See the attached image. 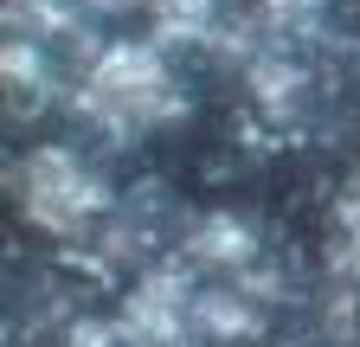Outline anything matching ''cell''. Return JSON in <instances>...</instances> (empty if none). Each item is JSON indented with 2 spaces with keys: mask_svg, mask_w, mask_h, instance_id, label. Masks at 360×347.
I'll list each match as a JSON object with an SVG mask.
<instances>
[{
  "mask_svg": "<svg viewBox=\"0 0 360 347\" xmlns=\"http://www.w3.org/2000/svg\"><path fill=\"white\" fill-rule=\"evenodd\" d=\"M77 110L103 136H148V129H161L187 110V97H180V77H174L161 46H148V39H110V46H97L84 58Z\"/></svg>",
  "mask_w": 360,
  "mask_h": 347,
  "instance_id": "cell-1",
  "label": "cell"
},
{
  "mask_svg": "<svg viewBox=\"0 0 360 347\" xmlns=\"http://www.w3.org/2000/svg\"><path fill=\"white\" fill-rule=\"evenodd\" d=\"M13 193H20V212H26L45 238H84L90 225L103 219V206H110V187L65 142L26 148L20 167H13Z\"/></svg>",
  "mask_w": 360,
  "mask_h": 347,
  "instance_id": "cell-2",
  "label": "cell"
},
{
  "mask_svg": "<svg viewBox=\"0 0 360 347\" xmlns=\"http://www.w3.org/2000/svg\"><path fill=\"white\" fill-rule=\"evenodd\" d=\"M193 302H200V289H193L187 270L180 264H155L122 302V334L142 341V347H180L193 334Z\"/></svg>",
  "mask_w": 360,
  "mask_h": 347,
  "instance_id": "cell-3",
  "label": "cell"
},
{
  "mask_svg": "<svg viewBox=\"0 0 360 347\" xmlns=\"http://www.w3.org/2000/svg\"><path fill=\"white\" fill-rule=\"evenodd\" d=\"M315 26H322V0H251V7H245L251 58H257V52H270V46L296 52Z\"/></svg>",
  "mask_w": 360,
  "mask_h": 347,
  "instance_id": "cell-4",
  "label": "cell"
},
{
  "mask_svg": "<svg viewBox=\"0 0 360 347\" xmlns=\"http://www.w3.org/2000/svg\"><path fill=\"white\" fill-rule=\"evenodd\" d=\"M187 257L193 264H219V270H245L257 257V238L245 219H232V212H219V219H200L187 232Z\"/></svg>",
  "mask_w": 360,
  "mask_h": 347,
  "instance_id": "cell-5",
  "label": "cell"
},
{
  "mask_svg": "<svg viewBox=\"0 0 360 347\" xmlns=\"http://www.w3.org/2000/svg\"><path fill=\"white\" fill-rule=\"evenodd\" d=\"M251 328H257V302L245 289H200V302H193V334L232 341V334H251Z\"/></svg>",
  "mask_w": 360,
  "mask_h": 347,
  "instance_id": "cell-6",
  "label": "cell"
},
{
  "mask_svg": "<svg viewBox=\"0 0 360 347\" xmlns=\"http://www.w3.org/2000/svg\"><path fill=\"white\" fill-rule=\"evenodd\" d=\"M142 7L155 20V39H161V46H187V39H206L212 32L219 0H142Z\"/></svg>",
  "mask_w": 360,
  "mask_h": 347,
  "instance_id": "cell-7",
  "label": "cell"
},
{
  "mask_svg": "<svg viewBox=\"0 0 360 347\" xmlns=\"http://www.w3.org/2000/svg\"><path fill=\"white\" fill-rule=\"evenodd\" d=\"M58 347H122V328H110V322H77Z\"/></svg>",
  "mask_w": 360,
  "mask_h": 347,
  "instance_id": "cell-8",
  "label": "cell"
},
{
  "mask_svg": "<svg viewBox=\"0 0 360 347\" xmlns=\"http://www.w3.org/2000/svg\"><path fill=\"white\" fill-rule=\"evenodd\" d=\"M77 7H84V13H135L142 0H77Z\"/></svg>",
  "mask_w": 360,
  "mask_h": 347,
  "instance_id": "cell-9",
  "label": "cell"
}]
</instances>
